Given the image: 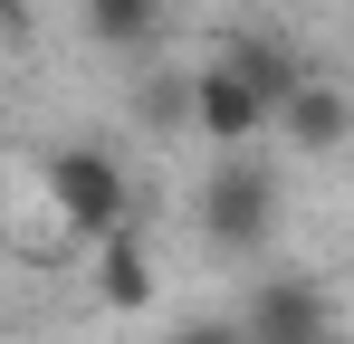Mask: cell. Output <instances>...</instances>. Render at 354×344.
<instances>
[{"label": "cell", "instance_id": "7c38bea8", "mask_svg": "<svg viewBox=\"0 0 354 344\" xmlns=\"http://www.w3.org/2000/svg\"><path fill=\"white\" fill-rule=\"evenodd\" d=\"M316 344H345V335H316Z\"/></svg>", "mask_w": 354, "mask_h": 344}, {"label": "cell", "instance_id": "30bf717a", "mask_svg": "<svg viewBox=\"0 0 354 344\" xmlns=\"http://www.w3.org/2000/svg\"><path fill=\"white\" fill-rule=\"evenodd\" d=\"M163 344H259V335H249V316H182Z\"/></svg>", "mask_w": 354, "mask_h": 344}, {"label": "cell", "instance_id": "7a4b0ae2", "mask_svg": "<svg viewBox=\"0 0 354 344\" xmlns=\"http://www.w3.org/2000/svg\"><path fill=\"white\" fill-rule=\"evenodd\" d=\"M201 239L211 249H268L278 239V172L259 153H221V172L201 182Z\"/></svg>", "mask_w": 354, "mask_h": 344}, {"label": "cell", "instance_id": "8992f818", "mask_svg": "<svg viewBox=\"0 0 354 344\" xmlns=\"http://www.w3.org/2000/svg\"><path fill=\"white\" fill-rule=\"evenodd\" d=\"M278 134H288L306 163H326V153L354 144V96L335 86V77H306V86L288 96V115H278Z\"/></svg>", "mask_w": 354, "mask_h": 344}, {"label": "cell", "instance_id": "ba28073f", "mask_svg": "<svg viewBox=\"0 0 354 344\" xmlns=\"http://www.w3.org/2000/svg\"><path fill=\"white\" fill-rule=\"evenodd\" d=\"M86 10V39L115 57H153L163 48V0H77Z\"/></svg>", "mask_w": 354, "mask_h": 344}, {"label": "cell", "instance_id": "6da1fadb", "mask_svg": "<svg viewBox=\"0 0 354 344\" xmlns=\"http://www.w3.org/2000/svg\"><path fill=\"white\" fill-rule=\"evenodd\" d=\"M48 201H58V220L77 249H106L124 220H134V182L106 144H58L48 153Z\"/></svg>", "mask_w": 354, "mask_h": 344}, {"label": "cell", "instance_id": "5b68a950", "mask_svg": "<svg viewBox=\"0 0 354 344\" xmlns=\"http://www.w3.org/2000/svg\"><path fill=\"white\" fill-rule=\"evenodd\" d=\"M221 67H230L239 86H259V96H268V115H288V96L297 86H306V57L288 48V39H268V29H221Z\"/></svg>", "mask_w": 354, "mask_h": 344}, {"label": "cell", "instance_id": "277c9868", "mask_svg": "<svg viewBox=\"0 0 354 344\" xmlns=\"http://www.w3.org/2000/svg\"><path fill=\"white\" fill-rule=\"evenodd\" d=\"M239 316H249V335H259V344H316V335H335V296H326L316 278H297V268H288V278H268Z\"/></svg>", "mask_w": 354, "mask_h": 344}, {"label": "cell", "instance_id": "3957f363", "mask_svg": "<svg viewBox=\"0 0 354 344\" xmlns=\"http://www.w3.org/2000/svg\"><path fill=\"white\" fill-rule=\"evenodd\" d=\"M268 124H278V115H268V96H259V86H239L221 57L192 77V134H201V144H221V153H249Z\"/></svg>", "mask_w": 354, "mask_h": 344}, {"label": "cell", "instance_id": "8fae6325", "mask_svg": "<svg viewBox=\"0 0 354 344\" xmlns=\"http://www.w3.org/2000/svg\"><path fill=\"white\" fill-rule=\"evenodd\" d=\"M163 10H192V0H163Z\"/></svg>", "mask_w": 354, "mask_h": 344}, {"label": "cell", "instance_id": "52a82bcc", "mask_svg": "<svg viewBox=\"0 0 354 344\" xmlns=\"http://www.w3.org/2000/svg\"><path fill=\"white\" fill-rule=\"evenodd\" d=\"M96 296H106L115 316H144V306H153V249H144V229H134V220L96 249Z\"/></svg>", "mask_w": 354, "mask_h": 344}, {"label": "cell", "instance_id": "9c48e42d", "mask_svg": "<svg viewBox=\"0 0 354 344\" xmlns=\"http://www.w3.org/2000/svg\"><path fill=\"white\" fill-rule=\"evenodd\" d=\"M134 115H144V124H192V77H144Z\"/></svg>", "mask_w": 354, "mask_h": 344}]
</instances>
